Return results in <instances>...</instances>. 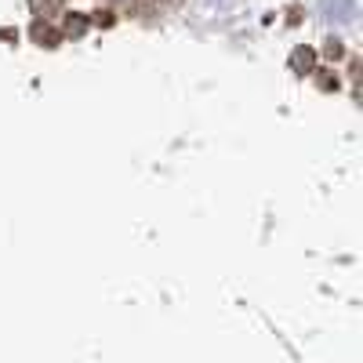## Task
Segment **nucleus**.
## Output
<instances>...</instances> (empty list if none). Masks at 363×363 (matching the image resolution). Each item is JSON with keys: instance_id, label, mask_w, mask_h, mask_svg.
I'll return each instance as SVG.
<instances>
[{"instance_id": "nucleus-1", "label": "nucleus", "mask_w": 363, "mask_h": 363, "mask_svg": "<svg viewBox=\"0 0 363 363\" xmlns=\"http://www.w3.org/2000/svg\"><path fill=\"white\" fill-rule=\"evenodd\" d=\"M320 11L330 22H352L356 18V0H320Z\"/></svg>"}, {"instance_id": "nucleus-2", "label": "nucleus", "mask_w": 363, "mask_h": 363, "mask_svg": "<svg viewBox=\"0 0 363 363\" xmlns=\"http://www.w3.org/2000/svg\"><path fill=\"white\" fill-rule=\"evenodd\" d=\"M313 58H316V55H313L309 48H298V51L291 55V69H298V73H309V69H313Z\"/></svg>"}, {"instance_id": "nucleus-3", "label": "nucleus", "mask_w": 363, "mask_h": 363, "mask_svg": "<svg viewBox=\"0 0 363 363\" xmlns=\"http://www.w3.org/2000/svg\"><path fill=\"white\" fill-rule=\"evenodd\" d=\"M33 37H37L44 48H55V44H58V33H55V29H48L44 22H37V26H33Z\"/></svg>"}, {"instance_id": "nucleus-4", "label": "nucleus", "mask_w": 363, "mask_h": 363, "mask_svg": "<svg viewBox=\"0 0 363 363\" xmlns=\"http://www.w3.org/2000/svg\"><path fill=\"white\" fill-rule=\"evenodd\" d=\"M66 33H69V37H84V33H87V18H84V15H69V18H66Z\"/></svg>"}, {"instance_id": "nucleus-5", "label": "nucleus", "mask_w": 363, "mask_h": 363, "mask_svg": "<svg viewBox=\"0 0 363 363\" xmlns=\"http://www.w3.org/2000/svg\"><path fill=\"white\" fill-rule=\"evenodd\" d=\"M29 4H33L37 11H44V15H51V11L62 8V0H29Z\"/></svg>"}, {"instance_id": "nucleus-6", "label": "nucleus", "mask_w": 363, "mask_h": 363, "mask_svg": "<svg viewBox=\"0 0 363 363\" xmlns=\"http://www.w3.org/2000/svg\"><path fill=\"white\" fill-rule=\"evenodd\" d=\"M327 55L330 58H342V40H327Z\"/></svg>"}]
</instances>
